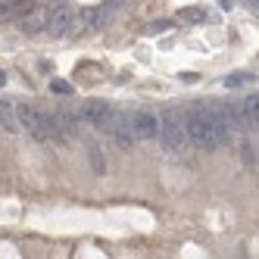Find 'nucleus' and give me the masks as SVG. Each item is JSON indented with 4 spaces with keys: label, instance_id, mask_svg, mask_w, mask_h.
I'll use <instances>...</instances> for the list:
<instances>
[{
    "label": "nucleus",
    "instance_id": "nucleus-1",
    "mask_svg": "<svg viewBox=\"0 0 259 259\" xmlns=\"http://www.w3.org/2000/svg\"><path fill=\"white\" fill-rule=\"evenodd\" d=\"M184 132H188V141L194 147H200V150H219V147H225L212 116H209V103H197V106L188 109V116H184Z\"/></svg>",
    "mask_w": 259,
    "mask_h": 259
},
{
    "label": "nucleus",
    "instance_id": "nucleus-2",
    "mask_svg": "<svg viewBox=\"0 0 259 259\" xmlns=\"http://www.w3.org/2000/svg\"><path fill=\"white\" fill-rule=\"evenodd\" d=\"M156 141L162 144V150L165 153H172V156H184L188 153V132H184V116L175 113V109H165V113L159 116V135Z\"/></svg>",
    "mask_w": 259,
    "mask_h": 259
},
{
    "label": "nucleus",
    "instance_id": "nucleus-3",
    "mask_svg": "<svg viewBox=\"0 0 259 259\" xmlns=\"http://www.w3.org/2000/svg\"><path fill=\"white\" fill-rule=\"evenodd\" d=\"M113 113H116V109L109 106V103H103V100H88L78 109V119L84 125H91V128H97V132H106L109 122H113Z\"/></svg>",
    "mask_w": 259,
    "mask_h": 259
},
{
    "label": "nucleus",
    "instance_id": "nucleus-4",
    "mask_svg": "<svg viewBox=\"0 0 259 259\" xmlns=\"http://www.w3.org/2000/svg\"><path fill=\"white\" fill-rule=\"evenodd\" d=\"M16 116H19V128H25L34 141L47 144V113H41L38 106H19Z\"/></svg>",
    "mask_w": 259,
    "mask_h": 259
},
{
    "label": "nucleus",
    "instance_id": "nucleus-5",
    "mask_svg": "<svg viewBox=\"0 0 259 259\" xmlns=\"http://www.w3.org/2000/svg\"><path fill=\"white\" fill-rule=\"evenodd\" d=\"M106 135L113 138V144L119 147V150H135V144H138V138L132 132V122H128L125 113H113V122H109Z\"/></svg>",
    "mask_w": 259,
    "mask_h": 259
},
{
    "label": "nucleus",
    "instance_id": "nucleus-6",
    "mask_svg": "<svg viewBox=\"0 0 259 259\" xmlns=\"http://www.w3.org/2000/svg\"><path fill=\"white\" fill-rule=\"evenodd\" d=\"M128 122H132V132L138 141H156L159 135V116L150 113V109H138V113L128 116Z\"/></svg>",
    "mask_w": 259,
    "mask_h": 259
},
{
    "label": "nucleus",
    "instance_id": "nucleus-7",
    "mask_svg": "<svg viewBox=\"0 0 259 259\" xmlns=\"http://www.w3.org/2000/svg\"><path fill=\"white\" fill-rule=\"evenodd\" d=\"M72 19H75L72 10L66 4H57V7L47 10V28L44 31L50 34V38H66V34L72 31Z\"/></svg>",
    "mask_w": 259,
    "mask_h": 259
},
{
    "label": "nucleus",
    "instance_id": "nucleus-8",
    "mask_svg": "<svg viewBox=\"0 0 259 259\" xmlns=\"http://www.w3.org/2000/svg\"><path fill=\"white\" fill-rule=\"evenodd\" d=\"M234 113H237V128L240 132H256V125H259V100H256V94L234 103Z\"/></svg>",
    "mask_w": 259,
    "mask_h": 259
},
{
    "label": "nucleus",
    "instance_id": "nucleus-9",
    "mask_svg": "<svg viewBox=\"0 0 259 259\" xmlns=\"http://www.w3.org/2000/svg\"><path fill=\"white\" fill-rule=\"evenodd\" d=\"M47 28V10L44 7H34L31 13L22 16V31L25 34H41Z\"/></svg>",
    "mask_w": 259,
    "mask_h": 259
},
{
    "label": "nucleus",
    "instance_id": "nucleus-10",
    "mask_svg": "<svg viewBox=\"0 0 259 259\" xmlns=\"http://www.w3.org/2000/svg\"><path fill=\"white\" fill-rule=\"evenodd\" d=\"M0 125H4L10 135L22 132V128H19V116H16V106L7 103V100H0Z\"/></svg>",
    "mask_w": 259,
    "mask_h": 259
},
{
    "label": "nucleus",
    "instance_id": "nucleus-11",
    "mask_svg": "<svg viewBox=\"0 0 259 259\" xmlns=\"http://www.w3.org/2000/svg\"><path fill=\"white\" fill-rule=\"evenodd\" d=\"M88 159H91V172H94V175L106 172V159H103V150L97 144H88Z\"/></svg>",
    "mask_w": 259,
    "mask_h": 259
},
{
    "label": "nucleus",
    "instance_id": "nucleus-12",
    "mask_svg": "<svg viewBox=\"0 0 259 259\" xmlns=\"http://www.w3.org/2000/svg\"><path fill=\"white\" fill-rule=\"evenodd\" d=\"M240 156H244V165H247V169L256 172V144H253V141H244V144H240Z\"/></svg>",
    "mask_w": 259,
    "mask_h": 259
},
{
    "label": "nucleus",
    "instance_id": "nucleus-13",
    "mask_svg": "<svg viewBox=\"0 0 259 259\" xmlns=\"http://www.w3.org/2000/svg\"><path fill=\"white\" fill-rule=\"evenodd\" d=\"M178 19H181V22H191V25H197V22H203V19H206V13H203V10H197V7H188V10H181V13H178Z\"/></svg>",
    "mask_w": 259,
    "mask_h": 259
},
{
    "label": "nucleus",
    "instance_id": "nucleus-14",
    "mask_svg": "<svg viewBox=\"0 0 259 259\" xmlns=\"http://www.w3.org/2000/svg\"><path fill=\"white\" fill-rule=\"evenodd\" d=\"M250 81V75H244V72H234V75L225 78V88H244Z\"/></svg>",
    "mask_w": 259,
    "mask_h": 259
},
{
    "label": "nucleus",
    "instance_id": "nucleus-15",
    "mask_svg": "<svg viewBox=\"0 0 259 259\" xmlns=\"http://www.w3.org/2000/svg\"><path fill=\"white\" fill-rule=\"evenodd\" d=\"M175 22H169V19H156V22H150V25H147V31H150V34H162V31H169Z\"/></svg>",
    "mask_w": 259,
    "mask_h": 259
},
{
    "label": "nucleus",
    "instance_id": "nucleus-16",
    "mask_svg": "<svg viewBox=\"0 0 259 259\" xmlns=\"http://www.w3.org/2000/svg\"><path fill=\"white\" fill-rule=\"evenodd\" d=\"M50 91H53V94H66V97H69V94H72V84H66V81H60V78H53V81H50Z\"/></svg>",
    "mask_w": 259,
    "mask_h": 259
},
{
    "label": "nucleus",
    "instance_id": "nucleus-17",
    "mask_svg": "<svg viewBox=\"0 0 259 259\" xmlns=\"http://www.w3.org/2000/svg\"><path fill=\"white\" fill-rule=\"evenodd\" d=\"M247 4H250V7H253V10H256V4H259V0H247Z\"/></svg>",
    "mask_w": 259,
    "mask_h": 259
},
{
    "label": "nucleus",
    "instance_id": "nucleus-18",
    "mask_svg": "<svg viewBox=\"0 0 259 259\" xmlns=\"http://www.w3.org/2000/svg\"><path fill=\"white\" fill-rule=\"evenodd\" d=\"M4 81H7V75H4V72H0V84H4Z\"/></svg>",
    "mask_w": 259,
    "mask_h": 259
}]
</instances>
